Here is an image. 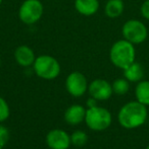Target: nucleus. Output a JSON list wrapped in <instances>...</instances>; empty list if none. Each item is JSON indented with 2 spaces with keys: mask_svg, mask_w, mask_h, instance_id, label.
<instances>
[{
  "mask_svg": "<svg viewBox=\"0 0 149 149\" xmlns=\"http://www.w3.org/2000/svg\"><path fill=\"white\" fill-rule=\"evenodd\" d=\"M2 1H3V0H0V5H1V3H2Z\"/></svg>",
  "mask_w": 149,
  "mask_h": 149,
  "instance_id": "nucleus-22",
  "label": "nucleus"
},
{
  "mask_svg": "<svg viewBox=\"0 0 149 149\" xmlns=\"http://www.w3.org/2000/svg\"><path fill=\"white\" fill-rule=\"evenodd\" d=\"M88 81L86 76L79 71L70 73L66 80V88L71 95L80 97L84 95L88 90Z\"/></svg>",
  "mask_w": 149,
  "mask_h": 149,
  "instance_id": "nucleus-7",
  "label": "nucleus"
},
{
  "mask_svg": "<svg viewBox=\"0 0 149 149\" xmlns=\"http://www.w3.org/2000/svg\"><path fill=\"white\" fill-rule=\"evenodd\" d=\"M75 8L82 15H93L99 9V1L98 0H75Z\"/></svg>",
  "mask_w": 149,
  "mask_h": 149,
  "instance_id": "nucleus-12",
  "label": "nucleus"
},
{
  "mask_svg": "<svg viewBox=\"0 0 149 149\" xmlns=\"http://www.w3.org/2000/svg\"><path fill=\"white\" fill-rule=\"evenodd\" d=\"M112 85L113 93L117 94V95H124L130 89V81H128L125 77L115 79Z\"/></svg>",
  "mask_w": 149,
  "mask_h": 149,
  "instance_id": "nucleus-16",
  "label": "nucleus"
},
{
  "mask_svg": "<svg viewBox=\"0 0 149 149\" xmlns=\"http://www.w3.org/2000/svg\"><path fill=\"white\" fill-rule=\"evenodd\" d=\"M10 115V110L9 107H8V104L3 97L0 96V123L6 121L8 118H9Z\"/></svg>",
  "mask_w": 149,
  "mask_h": 149,
  "instance_id": "nucleus-18",
  "label": "nucleus"
},
{
  "mask_svg": "<svg viewBox=\"0 0 149 149\" xmlns=\"http://www.w3.org/2000/svg\"><path fill=\"white\" fill-rule=\"evenodd\" d=\"M46 144L50 149H68L71 146V135L60 129H54L46 135Z\"/></svg>",
  "mask_w": 149,
  "mask_h": 149,
  "instance_id": "nucleus-8",
  "label": "nucleus"
},
{
  "mask_svg": "<svg viewBox=\"0 0 149 149\" xmlns=\"http://www.w3.org/2000/svg\"><path fill=\"white\" fill-rule=\"evenodd\" d=\"M85 117L86 109L80 104H73L68 107L64 112V121L72 126L81 124L83 121H85Z\"/></svg>",
  "mask_w": 149,
  "mask_h": 149,
  "instance_id": "nucleus-11",
  "label": "nucleus"
},
{
  "mask_svg": "<svg viewBox=\"0 0 149 149\" xmlns=\"http://www.w3.org/2000/svg\"><path fill=\"white\" fill-rule=\"evenodd\" d=\"M85 122L93 131H104L112 125V117L107 109L96 106L86 110Z\"/></svg>",
  "mask_w": 149,
  "mask_h": 149,
  "instance_id": "nucleus-3",
  "label": "nucleus"
},
{
  "mask_svg": "<svg viewBox=\"0 0 149 149\" xmlns=\"http://www.w3.org/2000/svg\"><path fill=\"white\" fill-rule=\"evenodd\" d=\"M140 13L145 19L149 20V0H145L143 3L141 4L140 7Z\"/></svg>",
  "mask_w": 149,
  "mask_h": 149,
  "instance_id": "nucleus-20",
  "label": "nucleus"
},
{
  "mask_svg": "<svg viewBox=\"0 0 149 149\" xmlns=\"http://www.w3.org/2000/svg\"><path fill=\"white\" fill-rule=\"evenodd\" d=\"M0 65H1V57H0Z\"/></svg>",
  "mask_w": 149,
  "mask_h": 149,
  "instance_id": "nucleus-24",
  "label": "nucleus"
},
{
  "mask_svg": "<svg viewBox=\"0 0 149 149\" xmlns=\"http://www.w3.org/2000/svg\"><path fill=\"white\" fill-rule=\"evenodd\" d=\"M43 4L39 0H25L18 9V17L26 24H34L42 17Z\"/></svg>",
  "mask_w": 149,
  "mask_h": 149,
  "instance_id": "nucleus-6",
  "label": "nucleus"
},
{
  "mask_svg": "<svg viewBox=\"0 0 149 149\" xmlns=\"http://www.w3.org/2000/svg\"><path fill=\"white\" fill-rule=\"evenodd\" d=\"M136 100L143 104L144 106H149V80H141L137 83L135 87Z\"/></svg>",
  "mask_w": 149,
  "mask_h": 149,
  "instance_id": "nucleus-15",
  "label": "nucleus"
},
{
  "mask_svg": "<svg viewBox=\"0 0 149 149\" xmlns=\"http://www.w3.org/2000/svg\"><path fill=\"white\" fill-rule=\"evenodd\" d=\"M91 97L97 100H106L112 95V85L105 79H95L89 84L88 87Z\"/></svg>",
  "mask_w": 149,
  "mask_h": 149,
  "instance_id": "nucleus-9",
  "label": "nucleus"
},
{
  "mask_svg": "<svg viewBox=\"0 0 149 149\" xmlns=\"http://www.w3.org/2000/svg\"><path fill=\"white\" fill-rule=\"evenodd\" d=\"M14 59L16 63L23 67H29L34 64L36 56L32 49L29 46H20L14 51Z\"/></svg>",
  "mask_w": 149,
  "mask_h": 149,
  "instance_id": "nucleus-10",
  "label": "nucleus"
},
{
  "mask_svg": "<svg viewBox=\"0 0 149 149\" xmlns=\"http://www.w3.org/2000/svg\"><path fill=\"white\" fill-rule=\"evenodd\" d=\"M125 9V4L123 0H108L105 4V12L106 16L109 18H117L123 14Z\"/></svg>",
  "mask_w": 149,
  "mask_h": 149,
  "instance_id": "nucleus-14",
  "label": "nucleus"
},
{
  "mask_svg": "<svg viewBox=\"0 0 149 149\" xmlns=\"http://www.w3.org/2000/svg\"><path fill=\"white\" fill-rule=\"evenodd\" d=\"M136 50L135 45L127 40H119L112 46L109 51V59L115 67L119 69L127 68L135 62Z\"/></svg>",
  "mask_w": 149,
  "mask_h": 149,
  "instance_id": "nucleus-2",
  "label": "nucleus"
},
{
  "mask_svg": "<svg viewBox=\"0 0 149 149\" xmlns=\"http://www.w3.org/2000/svg\"><path fill=\"white\" fill-rule=\"evenodd\" d=\"M124 77L130 82H139L144 77V69L138 62H133L124 69Z\"/></svg>",
  "mask_w": 149,
  "mask_h": 149,
  "instance_id": "nucleus-13",
  "label": "nucleus"
},
{
  "mask_svg": "<svg viewBox=\"0 0 149 149\" xmlns=\"http://www.w3.org/2000/svg\"><path fill=\"white\" fill-rule=\"evenodd\" d=\"M87 141L88 135L84 131H81V130H77L71 135V142H72L73 145L78 146V147L84 146L87 143Z\"/></svg>",
  "mask_w": 149,
  "mask_h": 149,
  "instance_id": "nucleus-17",
  "label": "nucleus"
},
{
  "mask_svg": "<svg viewBox=\"0 0 149 149\" xmlns=\"http://www.w3.org/2000/svg\"><path fill=\"white\" fill-rule=\"evenodd\" d=\"M121 33L125 40L133 45H139L145 42L148 37V30L146 26L138 19H130L124 24Z\"/></svg>",
  "mask_w": 149,
  "mask_h": 149,
  "instance_id": "nucleus-5",
  "label": "nucleus"
},
{
  "mask_svg": "<svg viewBox=\"0 0 149 149\" xmlns=\"http://www.w3.org/2000/svg\"><path fill=\"white\" fill-rule=\"evenodd\" d=\"M146 149H149V144H148V145H147V147H146Z\"/></svg>",
  "mask_w": 149,
  "mask_h": 149,
  "instance_id": "nucleus-23",
  "label": "nucleus"
},
{
  "mask_svg": "<svg viewBox=\"0 0 149 149\" xmlns=\"http://www.w3.org/2000/svg\"><path fill=\"white\" fill-rule=\"evenodd\" d=\"M97 106V100H95L94 97H91L87 100V107L89 108H94V107Z\"/></svg>",
  "mask_w": 149,
  "mask_h": 149,
  "instance_id": "nucleus-21",
  "label": "nucleus"
},
{
  "mask_svg": "<svg viewBox=\"0 0 149 149\" xmlns=\"http://www.w3.org/2000/svg\"><path fill=\"white\" fill-rule=\"evenodd\" d=\"M33 68L38 77L46 80L56 78L60 73V65L58 61L49 55H41L36 57Z\"/></svg>",
  "mask_w": 149,
  "mask_h": 149,
  "instance_id": "nucleus-4",
  "label": "nucleus"
},
{
  "mask_svg": "<svg viewBox=\"0 0 149 149\" xmlns=\"http://www.w3.org/2000/svg\"><path fill=\"white\" fill-rule=\"evenodd\" d=\"M8 139H9V132L3 125L0 124V149H3L5 147Z\"/></svg>",
  "mask_w": 149,
  "mask_h": 149,
  "instance_id": "nucleus-19",
  "label": "nucleus"
},
{
  "mask_svg": "<svg viewBox=\"0 0 149 149\" xmlns=\"http://www.w3.org/2000/svg\"><path fill=\"white\" fill-rule=\"evenodd\" d=\"M147 116L146 106L138 100H134L121 107L117 114V121L125 129H136L145 123Z\"/></svg>",
  "mask_w": 149,
  "mask_h": 149,
  "instance_id": "nucleus-1",
  "label": "nucleus"
}]
</instances>
